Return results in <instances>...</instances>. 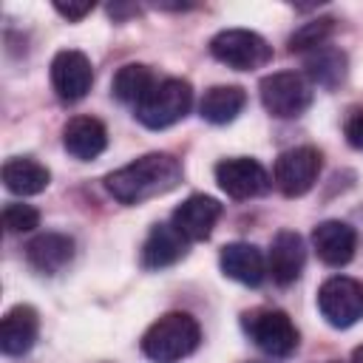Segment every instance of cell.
I'll list each match as a JSON object with an SVG mask.
<instances>
[{"instance_id":"6da1fadb","label":"cell","mask_w":363,"mask_h":363,"mask_svg":"<svg viewBox=\"0 0 363 363\" xmlns=\"http://www.w3.org/2000/svg\"><path fill=\"white\" fill-rule=\"evenodd\" d=\"M182 182V164L170 153H145L105 176L108 193L122 204H142L164 196Z\"/></svg>"},{"instance_id":"7a4b0ae2","label":"cell","mask_w":363,"mask_h":363,"mask_svg":"<svg viewBox=\"0 0 363 363\" xmlns=\"http://www.w3.org/2000/svg\"><path fill=\"white\" fill-rule=\"evenodd\" d=\"M201 329L187 312H167L142 335V352L153 363H179L199 349Z\"/></svg>"},{"instance_id":"3957f363","label":"cell","mask_w":363,"mask_h":363,"mask_svg":"<svg viewBox=\"0 0 363 363\" xmlns=\"http://www.w3.org/2000/svg\"><path fill=\"white\" fill-rule=\"evenodd\" d=\"M193 105V88L187 79H179V77H170V79H162L153 85V91L133 108L136 111V119L150 128V130H162V128H170L176 125L179 119L187 116Z\"/></svg>"},{"instance_id":"277c9868","label":"cell","mask_w":363,"mask_h":363,"mask_svg":"<svg viewBox=\"0 0 363 363\" xmlns=\"http://www.w3.org/2000/svg\"><path fill=\"white\" fill-rule=\"evenodd\" d=\"M210 54L233 71H255L272 60V45L247 28H224L210 40Z\"/></svg>"},{"instance_id":"5b68a950","label":"cell","mask_w":363,"mask_h":363,"mask_svg":"<svg viewBox=\"0 0 363 363\" xmlns=\"http://www.w3.org/2000/svg\"><path fill=\"white\" fill-rule=\"evenodd\" d=\"M250 340L269 357H289L298 349V329L281 309H255L244 315Z\"/></svg>"},{"instance_id":"8992f818","label":"cell","mask_w":363,"mask_h":363,"mask_svg":"<svg viewBox=\"0 0 363 363\" xmlns=\"http://www.w3.org/2000/svg\"><path fill=\"white\" fill-rule=\"evenodd\" d=\"M261 102L278 119H295L312 105V85L303 74L278 71L261 79Z\"/></svg>"},{"instance_id":"52a82bcc","label":"cell","mask_w":363,"mask_h":363,"mask_svg":"<svg viewBox=\"0 0 363 363\" xmlns=\"http://www.w3.org/2000/svg\"><path fill=\"white\" fill-rule=\"evenodd\" d=\"M318 309L335 329H349L363 318V284L346 275H335L318 289Z\"/></svg>"},{"instance_id":"ba28073f","label":"cell","mask_w":363,"mask_h":363,"mask_svg":"<svg viewBox=\"0 0 363 363\" xmlns=\"http://www.w3.org/2000/svg\"><path fill=\"white\" fill-rule=\"evenodd\" d=\"M318 173H320V150L312 145H301L284 150L275 159L272 182L286 199H298L315 187Z\"/></svg>"},{"instance_id":"9c48e42d","label":"cell","mask_w":363,"mask_h":363,"mask_svg":"<svg viewBox=\"0 0 363 363\" xmlns=\"http://www.w3.org/2000/svg\"><path fill=\"white\" fill-rule=\"evenodd\" d=\"M216 182L230 199H238V201L264 196L272 187L269 173L255 159H247V156H235V159L218 162L216 164Z\"/></svg>"},{"instance_id":"30bf717a","label":"cell","mask_w":363,"mask_h":363,"mask_svg":"<svg viewBox=\"0 0 363 363\" xmlns=\"http://www.w3.org/2000/svg\"><path fill=\"white\" fill-rule=\"evenodd\" d=\"M91 82H94V68H91V60L82 51L65 48V51L54 54V60H51V85H54V91L62 102H79L91 91Z\"/></svg>"},{"instance_id":"8fae6325","label":"cell","mask_w":363,"mask_h":363,"mask_svg":"<svg viewBox=\"0 0 363 363\" xmlns=\"http://www.w3.org/2000/svg\"><path fill=\"white\" fill-rule=\"evenodd\" d=\"M218 218H221V204L216 199H210V196L196 193V196L184 199L173 210V221L170 224L187 241H204V238H210V233H213V227H216Z\"/></svg>"},{"instance_id":"7c38bea8","label":"cell","mask_w":363,"mask_h":363,"mask_svg":"<svg viewBox=\"0 0 363 363\" xmlns=\"http://www.w3.org/2000/svg\"><path fill=\"white\" fill-rule=\"evenodd\" d=\"M303 264H306V247H303V238H301L295 230H281V233L272 238V244H269L267 272L272 275L275 284L286 286V284H292V281L301 278Z\"/></svg>"},{"instance_id":"4fadbf2b","label":"cell","mask_w":363,"mask_h":363,"mask_svg":"<svg viewBox=\"0 0 363 363\" xmlns=\"http://www.w3.org/2000/svg\"><path fill=\"white\" fill-rule=\"evenodd\" d=\"M312 247L318 252V258L329 267H343L354 258V247H357V233L337 218L320 221L312 230Z\"/></svg>"},{"instance_id":"5bb4252c","label":"cell","mask_w":363,"mask_h":363,"mask_svg":"<svg viewBox=\"0 0 363 363\" xmlns=\"http://www.w3.org/2000/svg\"><path fill=\"white\" fill-rule=\"evenodd\" d=\"M40 332V318L37 309L28 303H17L11 306L3 320H0V349L9 357H20L26 352H31L34 340Z\"/></svg>"},{"instance_id":"9a60e30c","label":"cell","mask_w":363,"mask_h":363,"mask_svg":"<svg viewBox=\"0 0 363 363\" xmlns=\"http://www.w3.org/2000/svg\"><path fill=\"white\" fill-rule=\"evenodd\" d=\"M218 264H221V272L227 278H233L244 286H258L267 278V261H264L261 250L255 244H247V241L224 244Z\"/></svg>"},{"instance_id":"2e32d148","label":"cell","mask_w":363,"mask_h":363,"mask_svg":"<svg viewBox=\"0 0 363 363\" xmlns=\"http://www.w3.org/2000/svg\"><path fill=\"white\" fill-rule=\"evenodd\" d=\"M71 258H74V238L62 233H43L26 244V261L43 275L62 272L71 264Z\"/></svg>"},{"instance_id":"e0dca14e","label":"cell","mask_w":363,"mask_h":363,"mask_svg":"<svg viewBox=\"0 0 363 363\" xmlns=\"http://www.w3.org/2000/svg\"><path fill=\"white\" fill-rule=\"evenodd\" d=\"M62 145L74 159L91 162L108 147V130L96 116H74L62 128Z\"/></svg>"},{"instance_id":"ac0fdd59","label":"cell","mask_w":363,"mask_h":363,"mask_svg":"<svg viewBox=\"0 0 363 363\" xmlns=\"http://www.w3.org/2000/svg\"><path fill=\"white\" fill-rule=\"evenodd\" d=\"M187 238L173 227V224H153L142 244V267L145 269H162L184 258L187 252Z\"/></svg>"},{"instance_id":"d6986e66","label":"cell","mask_w":363,"mask_h":363,"mask_svg":"<svg viewBox=\"0 0 363 363\" xmlns=\"http://www.w3.org/2000/svg\"><path fill=\"white\" fill-rule=\"evenodd\" d=\"M51 173L45 164L34 162V159H9L3 164V184L9 193L14 196H37L48 187Z\"/></svg>"},{"instance_id":"ffe728a7","label":"cell","mask_w":363,"mask_h":363,"mask_svg":"<svg viewBox=\"0 0 363 363\" xmlns=\"http://www.w3.org/2000/svg\"><path fill=\"white\" fill-rule=\"evenodd\" d=\"M247 105V94L238 85H213L210 91H204L199 113L201 119L213 122V125H227L233 122Z\"/></svg>"},{"instance_id":"44dd1931","label":"cell","mask_w":363,"mask_h":363,"mask_svg":"<svg viewBox=\"0 0 363 363\" xmlns=\"http://www.w3.org/2000/svg\"><path fill=\"white\" fill-rule=\"evenodd\" d=\"M153 85H156V79H153V71H150L147 65H142V62H128V65H122V68L116 71V77H113V82H111V91H113V96H116L119 102L136 108V105L153 91Z\"/></svg>"},{"instance_id":"7402d4cb","label":"cell","mask_w":363,"mask_h":363,"mask_svg":"<svg viewBox=\"0 0 363 363\" xmlns=\"http://www.w3.org/2000/svg\"><path fill=\"white\" fill-rule=\"evenodd\" d=\"M306 68H309V77L323 85V88H335L343 74H346V57L337 51V48H329V45H320L315 48L309 57H306Z\"/></svg>"},{"instance_id":"603a6c76","label":"cell","mask_w":363,"mask_h":363,"mask_svg":"<svg viewBox=\"0 0 363 363\" xmlns=\"http://www.w3.org/2000/svg\"><path fill=\"white\" fill-rule=\"evenodd\" d=\"M335 28V20L332 17H318V20H309L303 23L292 37H289V51H315L320 45H326L329 34Z\"/></svg>"},{"instance_id":"cb8c5ba5","label":"cell","mask_w":363,"mask_h":363,"mask_svg":"<svg viewBox=\"0 0 363 363\" xmlns=\"http://www.w3.org/2000/svg\"><path fill=\"white\" fill-rule=\"evenodd\" d=\"M40 224V213L31 204L23 201H11L3 207V227L6 233H28Z\"/></svg>"},{"instance_id":"d4e9b609","label":"cell","mask_w":363,"mask_h":363,"mask_svg":"<svg viewBox=\"0 0 363 363\" xmlns=\"http://www.w3.org/2000/svg\"><path fill=\"white\" fill-rule=\"evenodd\" d=\"M54 9H57V14H62L65 20H71V23H79L85 14H91L94 11V3H54Z\"/></svg>"},{"instance_id":"484cf974","label":"cell","mask_w":363,"mask_h":363,"mask_svg":"<svg viewBox=\"0 0 363 363\" xmlns=\"http://www.w3.org/2000/svg\"><path fill=\"white\" fill-rule=\"evenodd\" d=\"M346 142L357 150H363V111L354 113L349 122H346Z\"/></svg>"},{"instance_id":"4316f807","label":"cell","mask_w":363,"mask_h":363,"mask_svg":"<svg viewBox=\"0 0 363 363\" xmlns=\"http://www.w3.org/2000/svg\"><path fill=\"white\" fill-rule=\"evenodd\" d=\"M352 363H363V346H357V349L352 352Z\"/></svg>"}]
</instances>
